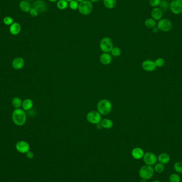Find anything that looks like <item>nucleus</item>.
Here are the masks:
<instances>
[{
  "instance_id": "nucleus-1",
  "label": "nucleus",
  "mask_w": 182,
  "mask_h": 182,
  "mask_svg": "<svg viewBox=\"0 0 182 182\" xmlns=\"http://www.w3.org/2000/svg\"><path fill=\"white\" fill-rule=\"evenodd\" d=\"M27 116L25 110L20 108L16 109L12 114V119L14 124L17 126H23L26 122Z\"/></svg>"
},
{
  "instance_id": "nucleus-2",
  "label": "nucleus",
  "mask_w": 182,
  "mask_h": 182,
  "mask_svg": "<svg viewBox=\"0 0 182 182\" xmlns=\"http://www.w3.org/2000/svg\"><path fill=\"white\" fill-rule=\"evenodd\" d=\"M112 109V104L109 100L102 99L97 104V110L101 115H107L111 112Z\"/></svg>"
},
{
  "instance_id": "nucleus-3",
  "label": "nucleus",
  "mask_w": 182,
  "mask_h": 182,
  "mask_svg": "<svg viewBox=\"0 0 182 182\" xmlns=\"http://www.w3.org/2000/svg\"><path fill=\"white\" fill-rule=\"evenodd\" d=\"M78 11L83 15H89L93 10V5L89 0H84L79 4Z\"/></svg>"
},
{
  "instance_id": "nucleus-4",
  "label": "nucleus",
  "mask_w": 182,
  "mask_h": 182,
  "mask_svg": "<svg viewBox=\"0 0 182 182\" xmlns=\"http://www.w3.org/2000/svg\"><path fill=\"white\" fill-rule=\"evenodd\" d=\"M114 47V43L110 38L105 37L101 40L100 48L104 53H108L111 52Z\"/></svg>"
},
{
  "instance_id": "nucleus-5",
  "label": "nucleus",
  "mask_w": 182,
  "mask_h": 182,
  "mask_svg": "<svg viewBox=\"0 0 182 182\" xmlns=\"http://www.w3.org/2000/svg\"><path fill=\"white\" fill-rule=\"evenodd\" d=\"M154 169L149 165L144 166L139 169V175L140 177L145 180L151 179L154 176Z\"/></svg>"
},
{
  "instance_id": "nucleus-6",
  "label": "nucleus",
  "mask_w": 182,
  "mask_h": 182,
  "mask_svg": "<svg viewBox=\"0 0 182 182\" xmlns=\"http://www.w3.org/2000/svg\"><path fill=\"white\" fill-rule=\"evenodd\" d=\"M86 119L92 124H99L102 120L101 114L97 111H91L87 114Z\"/></svg>"
},
{
  "instance_id": "nucleus-7",
  "label": "nucleus",
  "mask_w": 182,
  "mask_h": 182,
  "mask_svg": "<svg viewBox=\"0 0 182 182\" xmlns=\"http://www.w3.org/2000/svg\"><path fill=\"white\" fill-rule=\"evenodd\" d=\"M157 27L160 30L167 32L172 28V23L168 19H161L158 22Z\"/></svg>"
},
{
  "instance_id": "nucleus-8",
  "label": "nucleus",
  "mask_w": 182,
  "mask_h": 182,
  "mask_svg": "<svg viewBox=\"0 0 182 182\" xmlns=\"http://www.w3.org/2000/svg\"><path fill=\"white\" fill-rule=\"evenodd\" d=\"M169 9L174 14H182V0H173L170 4Z\"/></svg>"
},
{
  "instance_id": "nucleus-9",
  "label": "nucleus",
  "mask_w": 182,
  "mask_h": 182,
  "mask_svg": "<svg viewBox=\"0 0 182 182\" xmlns=\"http://www.w3.org/2000/svg\"><path fill=\"white\" fill-rule=\"evenodd\" d=\"M16 150L22 154L27 153L30 149V146L28 143L25 141H20L16 144Z\"/></svg>"
},
{
  "instance_id": "nucleus-10",
  "label": "nucleus",
  "mask_w": 182,
  "mask_h": 182,
  "mask_svg": "<svg viewBox=\"0 0 182 182\" xmlns=\"http://www.w3.org/2000/svg\"><path fill=\"white\" fill-rule=\"evenodd\" d=\"M143 160L147 165H153L157 161V157L154 154L148 152L144 154Z\"/></svg>"
},
{
  "instance_id": "nucleus-11",
  "label": "nucleus",
  "mask_w": 182,
  "mask_h": 182,
  "mask_svg": "<svg viewBox=\"0 0 182 182\" xmlns=\"http://www.w3.org/2000/svg\"><path fill=\"white\" fill-rule=\"evenodd\" d=\"M34 8L39 12H45L47 9V4L42 0H37L33 4Z\"/></svg>"
},
{
  "instance_id": "nucleus-12",
  "label": "nucleus",
  "mask_w": 182,
  "mask_h": 182,
  "mask_svg": "<svg viewBox=\"0 0 182 182\" xmlns=\"http://www.w3.org/2000/svg\"><path fill=\"white\" fill-rule=\"evenodd\" d=\"M25 65V61L22 57L14 58L12 62V66L15 70H20L24 67Z\"/></svg>"
},
{
  "instance_id": "nucleus-13",
  "label": "nucleus",
  "mask_w": 182,
  "mask_h": 182,
  "mask_svg": "<svg viewBox=\"0 0 182 182\" xmlns=\"http://www.w3.org/2000/svg\"><path fill=\"white\" fill-rule=\"evenodd\" d=\"M142 66L143 69L146 72H152L156 68V66L154 62L150 60L144 61Z\"/></svg>"
},
{
  "instance_id": "nucleus-14",
  "label": "nucleus",
  "mask_w": 182,
  "mask_h": 182,
  "mask_svg": "<svg viewBox=\"0 0 182 182\" xmlns=\"http://www.w3.org/2000/svg\"><path fill=\"white\" fill-rule=\"evenodd\" d=\"M22 30L21 25L18 22H14L12 25H10L9 28V31L12 35H18Z\"/></svg>"
},
{
  "instance_id": "nucleus-15",
  "label": "nucleus",
  "mask_w": 182,
  "mask_h": 182,
  "mask_svg": "<svg viewBox=\"0 0 182 182\" xmlns=\"http://www.w3.org/2000/svg\"><path fill=\"white\" fill-rule=\"evenodd\" d=\"M100 62L104 66L110 64L112 61L111 55L108 53H104L101 55L100 57Z\"/></svg>"
},
{
  "instance_id": "nucleus-16",
  "label": "nucleus",
  "mask_w": 182,
  "mask_h": 182,
  "mask_svg": "<svg viewBox=\"0 0 182 182\" xmlns=\"http://www.w3.org/2000/svg\"><path fill=\"white\" fill-rule=\"evenodd\" d=\"M162 11L159 7H155L151 11V17L155 20H160L162 17Z\"/></svg>"
},
{
  "instance_id": "nucleus-17",
  "label": "nucleus",
  "mask_w": 182,
  "mask_h": 182,
  "mask_svg": "<svg viewBox=\"0 0 182 182\" xmlns=\"http://www.w3.org/2000/svg\"><path fill=\"white\" fill-rule=\"evenodd\" d=\"M143 150L140 147H135L132 151L133 157L136 159H140L144 156Z\"/></svg>"
},
{
  "instance_id": "nucleus-18",
  "label": "nucleus",
  "mask_w": 182,
  "mask_h": 182,
  "mask_svg": "<svg viewBox=\"0 0 182 182\" xmlns=\"http://www.w3.org/2000/svg\"><path fill=\"white\" fill-rule=\"evenodd\" d=\"M33 101L30 99H26L22 101V108L25 111L30 110L33 107Z\"/></svg>"
},
{
  "instance_id": "nucleus-19",
  "label": "nucleus",
  "mask_w": 182,
  "mask_h": 182,
  "mask_svg": "<svg viewBox=\"0 0 182 182\" xmlns=\"http://www.w3.org/2000/svg\"><path fill=\"white\" fill-rule=\"evenodd\" d=\"M100 125H101V127H103L104 129H110L112 127L114 123L112 121L108 118H105L104 119H102L101 122H100Z\"/></svg>"
},
{
  "instance_id": "nucleus-20",
  "label": "nucleus",
  "mask_w": 182,
  "mask_h": 182,
  "mask_svg": "<svg viewBox=\"0 0 182 182\" xmlns=\"http://www.w3.org/2000/svg\"><path fill=\"white\" fill-rule=\"evenodd\" d=\"M19 7L22 11L24 12H28L30 10L32 9L30 4L29 3L28 1H22L19 3Z\"/></svg>"
},
{
  "instance_id": "nucleus-21",
  "label": "nucleus",
  "mask_w": 182,
  "mask_h": 182,
  "mask_svg": "<svg viewBox=\"0 0 182 182\" xmlns=\"http://www.w3.org/2000/svg\"><path fill=\"white\" fill-rule=\"evenodd\" d=\"M158 160L162 164H167L170 160V157L168 154L163 153L161 154L158 157Z\"/></svg>"
},
{
  "instance_id": "nucleus-22",
  "label": "nucleus",
  "mask_w": 182,
  "mask_h": 182,
  "mask_svg": "<svg viewBox=\"0 0 182 182\" xmlns=\"http://www.w3.org/2000/svg\"><path fill=\"white\" fill-rule=\"evenodd\" d=\"M104 4L108 9H112L116 5L117 0H104Z\"/></svg>"
},
{
  "instance_id": "nucleus-23",
  "label": "nucleus",
  "mask_w": 182,
  "mask_h": 182,
  "mask_svg": "<svg viewBox=\"0 0 182 182\" xmlns=\"http://www.w3.org/2000/svg\"><path fill=\"white\" fill-rule=\"evenodd\" d=\"M144 25L147 28L150 29L154 28L157 25V22L155 20L152 18H149L145 20L144 22Z\"/></svg>"
},
{
  "instance_id": "nucleus-24",
  "label": "nucleus",
  "mask_w": 182,
  "mask_h": 182,
  "mask_svg": "<svg viewBox=\"0 0 182 182\" xmlns=\"http://www.w3.org/2000/svg\"><path fill=\"white\" fill-rule=\"evenodd\" d=\"M69 4L66 0H58L57 4V7L61 10H64L68 7Z\"/></svg>"
},
{
  "instance_id": "nucleus-25",
  "label": "nucleus",
  "mask_w": 182,
  "mask_h": 182,
  "mask_svg": "<svg viewBox=\"0 0 182 182\" xmlns=\"http://www.w3.org/2000/svg\"><path fill=\"white\" fill-rule=\"evenodd\" d=\"M12 106L16 109H19V108L22 107V99L20 97H14L12 99Z\"/></svg>"
},
{
  "instance_id": "nucleus-26",
  "label": "nucleus",
  "mask_w": 182,
  "mask_h": 182,
  "mask_svg": "<svg viewBox=\"0 0 182 182\" xmlns=\"http://www.w3.org/2000/svg\"><path fill=\"white\" fill-rule=\"evenodd\" d=\"M159 7L162 11H167L170 8V4L166 0H161Z\"/></svg>"
},
{
  "instance_id": "nucleus-27",
  "label": "nucleus",
  "mask_w": 182,
  "mask_h": 182,
  "mask_svg": "<svg viewBox=\"0 0 182 182\" xmlns=\"http://www.w3.org/2000/svg\"><path fill=\"white\" fill-rule=\"evenodd\" d=\"M121 50L118 47H114L111 51V53L114 57H119L121 54Z\"/></svg>"
},
{
  "instance_id": "nucleus-28",
  "label": "nucleus",
  "mask_w": 182,
  "mask_h": 182,
  "mask_svg": "<svg viewBox=\"0 0 182 182\" xmlns=\"http://www.w3.org/2000/svg\"><path fill=\"white\" fill-rule=\"evenodd\" d=\"M69 6L72 10H76L78 9V2L76 0H73L70 2Z\"/></svg>"
},
{
  "instance_id": "nucleus-29",
  "label": "nucleus",
  "mask_w": 182,
  "mask_h": 182,
  "mask_svg": "<svg viewBox=\"0 0 182 182\" xmlns=\"http://www.w3.org/2000/svg\"><path fill=\"white\" fill-rule=\"evenodd\" d=\"M169 181L170 182H180L181 179L179 175L176 174H173L169 177Z\"/></svg>"
},
{
  "instance_id": "nucleus-30",
  "label": "nucleus",
  "mask_w": 182,
  "mask_h": 182,
  "mask_svg": "<svg viewBox=\"0 0 182 182\" xmlns=\"http://www.w3.org/2000/svg\"><path fill=\"white\" fill-rule=\"evenodd\" d=\"M3 22L5 25L10 26L14 23V19L10 17H5L4 18Z\"/></svg>"
},
{
  "instance_id": "nucleus-31",
  "label": "nucleus",
  "mask_w": 182,
  "mask_h": 182,
  "mask_svg": "<svg viewBox=\"0 0 182 182\" xmlns=\"http://www.w3.org/2000/svg\"><path fill=\"white\" fill-rule=\"evenodd\" d=\"M154 63L156 64V67H161L164 66V64H165V61L162 58H159V59H158L157 60H156Z\"/></svg>"
},
{
  "instance_id": "nucleus-32",
  "label": "nucleus",
  "mask_w": 182,
  "mask_h": 182,
  "mask_svg": "<svg viewBox=\"0 0 182 182\" xmlns=\"http://www.w3.org/2000/svg\"><path fill=\"white\" fill-rule=\"evenodd\" d=\"M174 169L175 170L179 173H182V163L177 162L176 163H175L174 165Z\"/></svg>"
},
{
  "instance_id": "nucleus-33",
  "label": "nucleus",
  "mask_w": 182,
  "mask_h": 182,
  "mask_svg": "<svg viewBox=\"0 0 182 182\" xmlns=\"http://www.w3.org/2000/svg\"><path fill=\"white\" fill-rule=\"evenodd\" d=\"M161 0H150L149 4L152 7H156L159 5Z\"/></svg>"
},
{
  "instance_id": "nucleus-34",
  "label": "nucleus",
  "mask_w": 182,
  "mask_h": 182,
  "mask_svg": "<svg viewBox=\"0 0 182 182\" xmlns=\"http://www.w3.org/2000/svg\"><path fill=\"white\" fill-rule=\"evenodd\" d=\"M164 167L163 164H158L155 166V170L158 173H161L164 171Z\"/></svg>"
},
{
  "instance_id": "nucleus-35",
  "label": "nucleus",
  "mask_w": 182,
  "mask_h": 182,
  "mask_svg": "<svg viewBox=\"0 0 182 182\" xmlns=\"http://www.w3.org/2000/svg\"><path fill=\"white\" fill-rule=\"evenodd\" d=\"M29 14L32 16V17H36V16L38 15L39 12L37 11L35 8L33 7L30 10Z\"/></svg>"
},
{
  "instance_id": "nucleus-36",
  "label": "nucleus",
  "mask_w": 182,
  "mask_h": 182,
  "mask_svg": "<svg viewBox=\"0 0 182 182\" xmlns=\"http://www.w3.org/2000/svg\"><path fill=\"white\" fill-rule=\"evenodd\" d=\"M26 157L29 159H32L34 157V153L32 152V151H28L27 153H26Z\"/></svg>"
},
{
  "instance_id": "nucleus-37",
  "label": "nucleus",
  "mask_w": 182,
  "mask_h": 182,
  "mask_svg": "<svg viewBox=\"0 0 182 182\" xmlns=\"http://www.w3.org/2000/svg\"><path fill=\"white\" fill-rule=\"evenodd\" d=\"M159 30H160L158 28V27H156V26L155 27H154V28H152V32L154 33H157Z\"/></svg>"
},
{
  "instance_id": "nucleus-38",
  "label": "nucleus",
  "mask_w": 182,
  "mask_h": 182,
  "mask_svg": "<svg viewBox=\"0 0 182 182\" xmlns=\"http://www.w3.org/2000/svg\"><path fill=\"white\" fill-rule=\"evenodd\" d=\"M91 2H97L99 0H89Z\"/></svg>"
},
{
  "instance_id": "nucleus-39",
  "label": "nucleus",
  "mask_w": 182,
  "mask_h": 182,
  "mask_svg": "<svg viewBox=\"0 0 182 182\" xmlns=\"http://www.w3.org/2000/svg\"><path fill=\"white\" fill-rule=\"evenodd\" d=\"M50 2H57L58 0H49Z\"/></svg>"
},
{
  "instance_id": "nucleus-40",
  "label": "nucleus",
  "mask_w": 182,
  "mask_h": 182,
  "mask_svg": "<svg viewBox=\"0 0 182 182\" xmlns=\"http://www.w3.org/2000/svg\"><path fill=\"white\" fill-rule=\"evenodd\" d=\"M76 1H77L78 2H80V3H81V2H82L83 1H84V0H76Z\"/></svg>"
},
{
  "instance_id": "nucleus-41",
  "label": "nucleus",
  "mask_w": 182,
  "mask_h": 182,
  "mask_svg": "<svg viewBox=\"0 0 182 182\" xmlns=\"http://www.w3.org/2000/svg\"><path fill=\"white\" fill-rule=\"evenodd\" d=\"M140 182H146V181H145V179H142Z\"/></svg>"
},
{
  "instance_id": "nucleus-42",
  "label": "nucleus",
  "mask_w": 182,
  "mask_h": 182,
  "mask_svg": "<svg viewBox=\"0 0 182 182\" xmlns=\"http://www.w3.org/2000/svg\"><path fill=\"white\" fill-rule=\"evenodd\" d=\"M67 1H68V2H70V1H73V0H66Z\"/></svg>"
},
{
  "instance_id": "nucleus-43",
  "label": "nucleus",
  "mask_w": 182,
  "mask_h": 182,
  "mask_svg": "<svg viewBox=\"0 0 182 182\" xmlns=\"http://www.w3.org/2000/svg\"><path fill=\"white\" fill-rule=\"evenodd\" d=\"M160 182V181H154V182Z\"/></svg>"
},
{
  "instance_id": "nucleus-44",
  "label": "nucleus",
  "mask_w": 182,
  "mask_h": 182,
  "mask_svg": "<svg viewBox=\"0 0 182 182\" xmlns=\"http://www.w3.org/2000/svg\"><path fill=\"white\" fill-rule=\"evenodd\" d=\"M25 1H30V0H25Z\"/></svg>"
}]
</instances>
